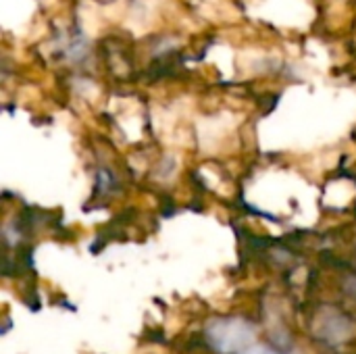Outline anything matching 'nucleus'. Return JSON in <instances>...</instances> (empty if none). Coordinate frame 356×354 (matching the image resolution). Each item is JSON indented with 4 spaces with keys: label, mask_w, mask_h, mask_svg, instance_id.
Wrapping results in <instances>:
<instances>
[{
    "label": "nucleus",
    "mask_w": 356,
    "mask_h": 354,
    "mask_svg": "<svg viewBox=\"0 0 356 354\" xmlns=\"http://www.w3.org/2000/svg\"><path fill=\"white\" fill-rule=\"evenodd\" d=\"M350 332H353L350 319L344 317L342 313H338L336 309L332 313H327L323 319H319L317 328H315V334L332 346H340L350 336Z\"/></svg>",
    "instance_id": "nucleus-2"
},
{
    "label": "nucleus",
    "mask_w": 356,
    "mask_h": 354,
    "mask_svg": "<svg viewBox=\"0 0 356 354\" xmlns=\"http://www.w3.org/2000/svg\"><path fill=\"white\" fill-rule=\"evenodd\" d=\"M238 354H282V353H277V351H273V348H269V346H263V344H252V346L244 348L242 353H238Z\"/></svg>",
    "instance_id": "nucleus-3"
},
{
    "label": "nucleus",
    "mask_w": 356,
    "mask_h": 354,
    "mask_svg": "<svg viewBox=\"0 0 356 354\" xmlns=\"http://www.w3.org/2000/svg\"><path fill=\"white\" fill-rule=\"evenodd\" d=\"M204 340L207 346L217 354H238L252 346L254 328L240 317H221L213 319L204 328Z\"/></svg>",
    "instance_id": "nucleus-1"
}]
</instances>
